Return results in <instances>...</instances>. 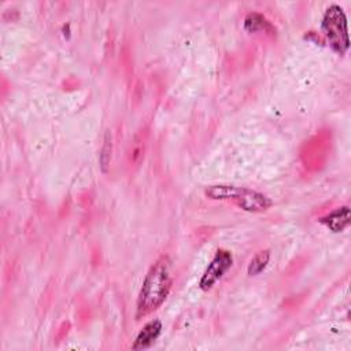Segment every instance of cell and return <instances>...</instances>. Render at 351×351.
I'll use <instances>...</instances> for the list:
<instances>
[{
    "instance_id": "1",
    "label": "cell",
    "mask_w": 351,
    "mask_h": 351,
    "mask_svg": "<svg viewBox=\"0 0 351 351\" xmlns=\"http://www.w3.org/2000/svg\"><path fill=\"white\" fill-rule=\"evenodd\" d=\"M173 284L171 261L167 255L159 256L148 269L136 303V318H144L166 300Z\"/></svg>"
},
{
    "instance_id": "2",
    "label": "cell",
    "mask_w": 351,
    "mask_h": 351,
    "mask_svg": "<svg viewBox=\"0 0 351 351\" xmlns=\"http://www.w3.org/2000/svg\"><path fill=\"white\" fill-rule=\"evenodd\" d=\"M206 197L211 200L230 202L247 213H263L273 206V200L255 189L229 184L210 185L204 189Z\"/></svg>"
},
{
    "instance_id": "3",
    "label": "cell",
    "mask_w": 351,
    "mask_h": 351,
    "mask_svg": "<svg viewBox=\"0 0 351 351\" xmlns=\"http://www.w3.org/2000/svg\"><path fill=\"white\" fill-rule=\"evenodd\" d=\"M321 30L326 43L339 55H344L350 48L348 26L344 10L339 4H330L321 19Z\"/></svg>"
},
{
    "instance_id": "4",
    "label": "cell",
    "mask_w": 351,
    "mask_h": 351,
    "mask_svg": "<svg viewBox=\"0 0 351 351\" xmlns=\"http://www.w3.org/2000/svg\"><path fill=\"white\" fill-rule=\"evenodd\" d=\"M233 265V255L229 250L219 248L214 254L213 259L207 265L206 270L203 271L199 280V288L202 291H210L232 267Z\"/></svg>"
},
{
    "instance_id": "5",
    "label": "cell",
    "mask_w": 351,
    "mask_h": 351,
    "mask_svg": "<svg viewBox=\"0 0 351 351\" xmlns=\"http://www.w3.org/2000/svg\"><path fill=\"white\" fill-rule=\"evenodd\" d=\"M162 329H163V325L159 319L148 321L136 335L132 344V350H144L152 346L155 340L160 336Z\"/></svg>"
},
{
    "instance_id": "6",
    "label": "cell",
    "mask_w": 351,
    "mask_h": 351,
    "mask_svg": "<svg viewBox=\"0 0 351 351\" xmlns=\"http://www.w3.org/2000/svg\"><path fill=\"white\" fill-rule=\"evenodd\" d=\"M318 222L326 226L333 233L343 232L350 225V207L348 206L337 207L330 213L319 217Z\"/></svg>"
},
{
    "instance_id": "7",
    "label": "cell",
    "mask_w": 351,
    "mask_h": 351,
    "mask_svg": "<svg viewBox=\"0 0 351 351\" xmlns=\"http://www.w3.org/2000/svg\"><path fill=\"white\" fill-rule=\"evenodd\" d=\"M243 26L248 33H265L267 36H276V27L266 16L259 12L247 14Z\"/></svg>"
},
{
    "instance_id": "8",
    "label": "cell",
    "mask_w": 351,
    "mask_h": 351,
    "mask_svg": "<svg viewBox=\"0 0 351 351\" xmlns=\"http://www.w3.org/2000/svg\"><path fill=\"white\" fill-rule=\"evenodd\" d=\"M270 261V251L269 250H262L259 252H256L251 261L248 262L247 266V273L248 276H258L261 274L269 265Z\"/></svg>"
},
{
    "instance_id": "9",
    "label": "cell",
    "mask_w": 351,
    "mask_h": 351,
    "mask_svg": "<svg viewBox=\"0 0 351 351\" xmlns=\"http://www.w3.org/2000/svg\"><path fill=\"white\" fill-rule=\"evenodd\" d=\"M110 152H111V141H110V137L107 133L106 138H104V145H103L101 154H100V165H101L103 171H106V167L110 163Z\"/></svg>"
}]
</instances>
